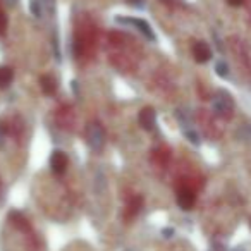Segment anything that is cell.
<instances>
[{
  "label": "cell",
  "instance_id": "cell-12",
  "mask_svg": "<svg viewBox=\"0 0 251 251\" xmlns=\"http://www.w3.org/2000/svg\"><path fill=\"white\" fill-rule=\"evenodd\" d=\"M43 5V9H45V12L49 16H52L53 12H55V0H40Z\"/></svg>",
  "mask_w": 251,
  "mask_h": 251
},
{
  "label": "cell",
  "instance_id": "cell-10",
  "mask_svg": "<svg viewBox=\"0 0 251 251\" xmlns=\"http://www.w3.org/2000/svg\"><path fill=\"white\" fill-rule=\"evenodd\" d=\"M29 11H31V14L35 16V18H42L45 9H43L40 0H31V2H29Z\"/></svg>",
  "mask_w": 251,
  "mask_h": 251
},
{
  "label": "cell",
  "instance_id": "cell-1",
  "mask_svg": "<svg viewBox=\"0 0 251 251\" xmlns=\"http://www.w3.org/2000/svg\"><path fill=\"white\" fill-rule=\"evenodd\" d=\"M115 23H117V25H124V26H133V28H136L138 31L145 36V38L150 40V42H155V40H157L155 31L151 29V26L148 25L145 19H140V18H121V16H117V18H115Z\"/></svg>",
  "mask_w": 251,
  "mask_h": 251
},
{
  "label": "cell",
  "instance_id": "cell-19",
  "mask_svg": "<svg viewBox=\"0 0 251 251\" xmlns=\"http://www.w3.org/2000/svg\"><path fill=\"white\" fill-rule=\"evenodd\" d=\"M162 234H164L165 237H171L172 234H174V230H172V229H164V230H162Z\"/></svg>",
  "mask_w": 251,
  "mask_h": 251
},
{
  "label": "cell",
  "instance_id": "cell-4",
  "mask_svg": "<svg viewBox=\"0 0 251 251\" xmlns=\"http://www.w3.org/2000/svg\"><path fill=\"white\" fill-rule=\"evenodd\" d=\"M50 169H52L53 174L60 176L66 172L67 169V157L64 151L60 150H55L52 155H50Z\"/></svg>",
  "mask_w": 251,
  "mask_h": 251
},
{
  "label": "cell",
  "instance_id": "cell-7",
  "mask_svg": "<svg viewBox=\"0 0 251 251\" xmlns=\"http://www.w3.org/2000/svg\"><path fill=\"white\" fill-rule=\"evenodd\" d=\"M195 193L188 188H182L181 191L177 193V205L181 206L182 210H191L193 205H195Z\"/></svg>",
  "mask_w": 251,
  "mask_h": 251
},
{
  "label": "cell",
  "instance_id": "cell-20",
  "mask_svg": "<svg viewBox=\"0 0 251 251\" xmlns=\"http://www.w3.org/2000/svg\"><path fill=\"white\" fill-rule=\"evenodd\" d=\"M234 251H244V250H243V248H236Z\"/></svg>",
  "mask_w": 251,
  "mask_h": 251
},
{
  "label": "cell",
  "instance_id": "cell-8",
  "mask_svg": "<svg viewBox=\"0 0 251 251\" xmlns=\"http://www.w3.org/2000/svg\"><path fill=\"white\" fill-rule=\"evenodd\" d=\"M40 84H42V90L45 95H53L57 90V84H55V79L50 76H42L40 79Z\"/></svg>",
  "mask_w": 251,
  "mask_h": 251
},
{
  "label": "cell",
  "instance_id": "cell-3",
  "mask_svg": "<svg viewBox=\"0 0 251 251\" xmlns=\"http://www.w3.org/2000/svg\"><path fill=\"white\" fill-rule=\"evenodd\" d=\"M212 107H213V110H215V114L222 115V117H229L234 110V101L229 93L219 91V93L215 95V98L212 100Z\"/></svg>",
  "mask_w": 251,
  "mask_h": 251
},
{
  "label": "cell",
  "instance_id": "cell-15",
  "mask_svg": "<svg viewBox=\"0 0 251 251\" xmlns=\"http://www.w3.org/2000/svg\"><path fill=\"white\" fill-rule=\"evenodd\" d=\"M127 2H129L133 7H138V9L143 7V0H127Z\"/></svg>",
  "mask_w": 251,
  "mask_h": 251
},
{
  "label": "cell",
  "instance_id": "cell-18",
  "mask_svg": "<svg viewBox=\"0 0 251 251\" xmlns=\"http://www.w3.org/2000/svg\"><path fill=\"white\" fill-rule=\"evenodd\" d=\"M4 141H5V133H4V127L0 126V147L4 145Z\"/></svg>",
  "mask_w": 251,
  "mask_h": 251
},
{
  "label": "cell",
  "instance_id": "cell-16",
  "mask_svg": "<svg viewBox=\"0 0 251 251\" xmlns=\"http://www.w3.org/2000/svg\"><path fill=\"white\" fill-rule=\"evenodd\" d=\"M229 2V5H232V7H239L241 4H243V0H227Z\"/></svg>",
  "mask_w": 251,
  "mask_h": 251
},
{
  "label": "cell",
  "instance_id": "cell-9",
  "mask_svg": "<svg viewBox=\"0 0 251 251\" xmlns=\"http://www.w3.org/2000/svg\"><path fill=\"white\" fill-rule=\"evenodd\" d=\"M12 77H14L12 69H9V67H0V88H2V90L7 88L9 84L12 83Z\"/></svg>",
  "mask_w": 251,
  "mask_h": 251
},
{
  "label": "cell",
  "instance_id": "cell-14",
  "mask_svg": "<svg viewBox=\"0 0 251 251\" xmlns=\"http://www.w3.org/2000/svg\"><path fill=\"white\" fill-rule=\"evenodd\" d=\"M7 31V16L0 11V35H4Z\"/></svg>",
  "mask_w": 251,
  "mask_h": 251
},
{
  "label": "cell",
  "instance_id": "cell-2",
  "mask_svg": "<svg viewBox=\"0 0 251 251\" xmlns=\"http://www.w3.org/2000/svg\"><path fill=\"white\" fill-rule=\"evenodd\" d=\"M86 141L88 147L95 151H100L105 145V131L98 122H91L86 129Z\"/></svg>",
  "mask_w": 251,
  "mask_h": 251
},
{
  "label": "cell",
  "instance_id": "cell-11",
  "mask_svg": "<svg viewBox=\"0 0 251 251\" xmlns=\"http://www.w3.org/2000/svg\"><path fill=\"white\" fill-rule=\"evenodd\" d=\"M215 71H217V74H219L220 77L229 76V66H227L224 60H219V62L215 64Z\"/></svg>",
  "mask_w": 251,
  "mask_h": 251
},
{
  "label": "cell",
  "instance_id": "cell-17",
  "mask_svg": "<svg viewBox=\"0 0 251 251\" xmlns=\"http://www.w3.org/2000/svg\"><path fill=\"white\" fill-rule=\"evenodd\" d=\"M4 2H5V5H7V7H16L19 0H4Z\"/></svg>",
  "mask_w": 251,
  "mask_h": 251
},
{
  "label": "cell",
  "instance_id": "cell-21",
  "mask_svg": "<svg viewBox=\"0 0 251 251\" xmlns=\"http://www.w3.org/2000/svg\"><path fill=\"white\" fill-rule=\"evenodd\" d=\"M164 2H172V0H164Z\"/></svg>",
  "mask_w": 251,
  "mask_h": 251
},
{
  "label": "cell",
  "instance_id": "cell-6",
  "mask_svg": "<svg viewBox=\"0 0 251 251\" xmlns=\"http://www.w3.org/2000/svg\"><path fill=\"white\" fill-rule=\"evenodd\" d=\"M193 55H195V60L200 64H205L212 59V50H210L208 43L205 42H196L195 47H193Z\"/></svg>",
  "mask_w": 251,
  "mask_h": 251
},
{
  "label": "cell",
  "instance_id": "cell-13",
  "mask_svg": "<svg viewBox=\"0 0 251 251\" xmlns=\"http://www.w3.org/2000/svg\"><path fill=\"white\" fill-rule=\"evenodd\" d=\"M184 134H186V138H188V140L191 141L193 145H200V136L193 129H184Z\"/></svg>",
  "mask_w": 251,
  "mask_h": 251
},
{
  "label": "cell",
  "instance_id": "cell-5",
  "mask_svg": "<svg viewBox=\"0 0 251 251\" xmlns=\"http://www.w3.org/2000/svg\"><path fill=\"white\" fill-rule=\"evenodd\" d=\"M138 122H140V126L143 129L153 131L155 126H157V114H155V110L150 107L143 108V110L140 112V115H138Z\"/></svg>",
  "mask_w": 251,
  "mask_h": 251
}]
</instances>
